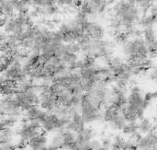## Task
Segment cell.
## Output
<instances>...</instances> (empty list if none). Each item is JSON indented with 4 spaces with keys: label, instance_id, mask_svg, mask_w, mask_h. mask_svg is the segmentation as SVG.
Here are the masks:
<instances>
[{
    "label": "cell",
    "instance_id": "1",
    "mask_svg": "<svg viewBox=\"0 0 157 150\" xmlns=\"http://www.w3.org/2000/svg\"><path fill=\"white\" fill-rule=\"evenodd\" d=\"M141 13V9L132 0H120L113 7V28L117 31L136 28L142 18Z\"/></svg>",
    "mask_w": 157,
    "mask_h": 150
},
{
    "label": "cell",
    "instance_id": "2",
    "mask_svg": "<svg viewBox=\"0 0 157 150\" xmlns=\"http://www.w3.org/2000/svg\"><path fill=\"white\" fill-rule=\"evenodd\" d=\"M122 52L127 59V62L137 65L143 64L150 58L148 46L143 37L129 38L122 43Z\"/></svg>",
    "mask_w": 157,
    "mask_h": 150
},
{
    "label": "cell",
    "instance_id": "3",
    "mask_svg": "<svg viewBox=\"0 0 157 150\" xmlns=\"http://www.w3.org/2000/svg\"><path fill=\"white\" fill-rule=\"evenodd\" d=\"M78 111L86 124L103 122V106L98 100L89 92L82 94Z\"/></svg>",
    "mask_w": 157,
    "mask_h": 150
},
{
    "label": "cell",
    "instance_id": "4",
    "mask_svg": "<svg viewBox=\"0 0 157 150\" xmlns=\"http://www.w3.org/2000/svg\"><path fill=\"white\" fill-rule=\"evenodd\" d=\"M70 115L60 114L55 111H44L40 121L41 130L46 134H53L66 128Z\"/></svg>",
    "mask_w": 157,
    "mask_h": 150
},
{
    "label": "cell",
    "instance_id": "5",
    "mask_svg": "<svg viewBox=\"0 0 157 150\" xmlns=\"http://www.w3.org/2000/svg\"><path fill=\"white\" fill-rule=\"evenodd\" d=\"M52 135L49 137L48 145L54 149L69 150L76 144V134L67 128Z\"/></svg>",
    "mask_w": 157,
    "mask_h": 150
},
{
    "label": "cell",
    "instance_id": "6",
    "mask_svg": "<svg viewBox=\"0 0 157 150\" xmlns=\"http://www.w3.org/2000/svg\"><path fill=\"white\" fill-rule=\"evenodd\" d=\"M40 131V123L39 121L23 120L16 129V139L20 145L26 147L27 143Z\"/></svg>",
    "mask_w": 157,
    "mask_h": 150
},
{
    "label": "cell",
    "instance_id": "7",
    "mask_svg": "<svg viewBox=\"0 0 157 150\" xmlns=\"http://www.w3.org/2000/svg\"><path fill=\"white\" fill-rule=\"evenodd\" d=\"M39 106L44 111H55L57 107L56 95L50 83H42L40 86Z\"/></svg>",
    "mask_w": 157,
    "mask_h": 150
},
{
    "label": "cell",
    "instance_id": "8",
    "mask_svg": "<svg viewBox=\"0 0 157 150\" xmlns=\"http://www.w3.org/2000/svg\"><path fill=\"white\" fill-rule=\"evenodd\" d=\"M107 7L104 0H84L80 6V10L88 18H94L104 14Z\"/></svg>",
    "mask_w": 157,
    "mask_h": 150
},
{
    "label": "cell",
    "instance_id": "9",
    "mask_svg": "<svg viewBox=\"0 0 157 150\" xmlns=\"http://www.w3.org/2000/svg\"><path fill=\"white\" fill-rule=\"evenodd\" d=\"M84 35L93 40H102L105 37V28L98 22L86 19L83 24Z\"/></svg>",
    "mask_w": 157,
    "mask_h": 150
},
{
    "label": "cell",
    "instance_id": "10",
    "mask_svg": "<svg viewBox=\"0 0 157 150\" xmlns=\"http://www.w3.org/2000/svg\"><path fill=\"white\" fill-rule=\"evenodd\" d=\"M86 124L85 121L83 120L79 111L78 110L73 111L70 114V119H69L66 128L73 131L75 134H78L86 127Z\"/></svg>",
    "mask_w": 157,
    "mask_h": 150
},
{
    "label": "cell",
    "instance_id": "11",
    "mask_svg": "<svg viewBox=\"0 0 157 150\" xmlns=\"http://www.w3.org/2000/svg\"><path fill=\"white\" fill-rule=\"evenodd\" d=\"M136 145L139 150L157 148V131L154 130L144 135L136 143Z\"/></svg>",
    "mask_w": 157,
    "mask_h": 150
},
{
    "label": "cell",
    "instance_id": "12",
    "mask_svg": "<svg viewBox=\"0 0 157 150\" xmlns=\"http://www.w3.org/2000/svg\"><path fill=\"white\" fill-rule=\"evenodd\" d=\"M48 142H49L48 134L44 133L41 130L39 134H37L35 136H33L27 143L26 147H28L29 148L32 150H40L43 147H45L46 145H48Z\"/></svg>",
    "mask_w": 157,
    "mask_h": 150
},
{
    "label": "cell",
    "instance_id": "13",
    "mask_svg": "<svg viewBox=\"0 0 157 150\" xmlns=\"http://www.w3.org/2000/svg\"><path fill=\"white\" fill-rule=\"evenodd\" d=\"M96 133L92 127H85L80 133L76 134V143L79 145H83L86 143L90 142L91 140L95 139Z\"/></svg>",
    "mask_w": 157,
    "mask_h": 150
},
{
    "label": "cell",
    "instance_id": "14",
    "mask_svg": "<svg viewBox=\"0 0 157 150\" xmlns=\"http://www.w3.org/2000/svg\"><path fill=\"white\" fill-rule=\"evenodd\" d=\"M154 130H155V125L149 118L144 117L142 120H140V122H138V131L142 135H146Z\"/></svg>",
    "mask_w": 157,
    "mask_h": 150
},
{
    "label": "cell",
    "instance_id": "15",
    "mask_svg": "<svg viewBox=\"0 0 157 150\" xmlns=\"http://www.w3.org/2000/svg\"><path fill=\"white\" fill-rule=\"evenodd\" d=\"M126 120L124 119V117L122 116V114L121 113H120V114H118L116 117H115V119L109 124V125H110V127L113 129V130H120V131H121L122 129H123V127L125 126V124H126Z\"/></svg>",
    "mask_w": 157,
    "mask_h": 150
},
{
    "label": "cell",
    "instance_id": "16",
    "mask_svg": "<svg viewBox=\"0 0 157 150\" xmlns=\"http://www.w3.org/2000/svg\"><path fill=\"white\" fill-rule=\"evenodd\" d=\"M123 135L125 136H132L135 132L138 131V122H128L126 123L125 126L121 130Z\"/></svg>",
    "mask_w": 157,
    "mask_h": 150
},
{
    "label": "cell",
    "instance_id": "17",
    "mask_svg": "<svg viewBox=\"0 0 157 150\" xmlns=\"http://www.w3.org/2000/svg\"><path fill=\"white\" fill-rule=\"evenodd\" d=\"M43 10V16L44 17H51L53 18L55 17L58 12H59V6L57 5H52V6H47L42 7Z\"/></svg>",
    "mask_w": 157,
    "mask_h": 150
},
{
    "label": "cell",
    "instance_id": "18",
    "mask_svg": "<svg viewBox=\"0 0 157 150\" xmlns=\"http://www.w3.org/2000/svg\"><path fill=\"white\" fill-rule=\"evenodd\" d=\"M154 0H132V2L141 9L143 12H146L153 6Z\"/></svg>",
    "mask_w": 157,
    "mask_h": 150
},
{
    "label": "cell",
    "instance_id": "19",
    "mask_svg": "<svg viewBox=\"0 0 157 150\" xmlns=\"http://www.w3.org/2000/svg\"><path fill=\"white\" fill-rule=\"evenodd\" d=\"M125 142V139L121 137V136H115L113 137L112 145H111V150H122L123 144Z\"/></svg>",
    "mask_w": 157,
    "mask_h": 150
},
{
    "label": "cell",
    "instance_id": "20",
    "mask_svg": "<svg viewBox=\"0 0 157 150\" xmlns=\"http://www.w3.org/2000/svg\"><path fill=\"white\" fill-rule=\"evenodd\" d=\"M157 99V91H153V92H146L144 95V100L149 103H152L153 101Z\"/></svg>",
    "mask_w": 157,
    "mask_h": 150
},
{
    "label": "cell",
    "instance_id": "21",
    "mask_svg": "<svg viewBox=\"0 0 157 150\" xmlns=\"http://www.w3.org/2000/svg\"><path fill=\"white\" fill-rule=\"evenodd\" d=\"M101 143V147L106 148V149L111 150V145H112V141L109 137H103L100 141Z\"/></svg>",
    "mask_w": 157,
    "mask_h": 150
},
{
    "label": "cell",
    "instance_id": "22",
    "mask_svg": "<svg viewBox=\"0 0 157 150\" xmlns=\"http://www.w3.org/2000/svg\"><path fill=\"white\" fill-rule=\"evenodd\" d=\"M150 77H151V79H152L153 81H155V83H157V67L155 69L153 70V72H152L151 75H150Z\"/></svg>",
    "mask_w": 157,
    "mask_h": 150
},
{
    "label": "cell",
    "instance_id": "23",
    "mask_svg": "<svg viewBox=\"0 0 157 150\" xmlns=\"http://www.w3.org/2000/svg\"><path fill=\"white\" fill-rule=\"evenodd\" d=\"M104 1H105L107 6H111V5H114V4L118 3L120 0H104Z\"/></svg>",
    "mask_w": 157,
    "mask_h": 150
},
{
    "label": "cell",
    "instance_id": "24",
    "mask_svg": "<svg viewBox=\"0 0 157 150\" xmlns=\"http://www.w3.org/2000/svg\"><path fill=\"white\" fill-rule=\"evenodd\" d=\"M155 129L157 130V122H156V124H155Z\"/></svg>",
    "mask_w": 157,
    "mask_h": 150
},
{
    "label": "cell",
    "instance_id": "25",
    "mask_svg": "<svg viewBox=\"0 0 157 150\" xmlns=\"http://www.w3.org/2000/svg\"><path fill=\"white\" fill-rule=\"evenodd\" d=\"M144 150H157V148H154V149H144Z\"/></svg>",
    "mask_w": 157,
    "mask_h": 150
},
{
    "label": "cell",
    "instance_id": "26",
    "mask_svg": "<svg viewBox=\"0 0 157 150\" xmlns=\"http://www.w3.org/2000/svg\"><path fill=\"white\" fill-rule=\"evenodd\" d=\"M17 150H22V149H21V148H20V149H17Z\"/></svg>",
    "mask_w": 157,
    "mask_h": 150
},
{
    "label": "cell",
    "instance_id": "27",
    "mask_svg": "<svg viewBox=\"0 0 157 150\" xmlns=\"http://www.w3.org/2000/svg\"><path fill=\"white\" fill-rule=\"evenodd\" d=\"M156 117H157V112H156Z\"/></svg>",
    "mask_w": 157,
    "mask_h": 150
}]
</instances>
